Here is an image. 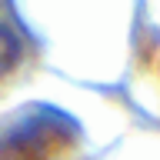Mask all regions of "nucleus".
Segmentation results:
<instances>
[{
	"label": "nucleus",
	"instance_id": "1",
	"mask_svg": "<svg viewBox=\"0 0 160 160\" xmlns=\"http://www.w3.org/2000/svg\"><path fill=\"white\" fill-rule=\"evenodd\" d=\"M77 140L73 120L57 110H40L23 117L0 140V160H53Z\"/></svg>",
	"mask_w": 160,
	"mask_h": 160
},
{
	"label": "nucleus",
	"instance_id": "2",
	"mask_svg": "<svg viewBox=\"0 0 160 160\" xmlns=\"http://www.w3.org/2000/svg\"><path fill=\"white\" fill-rule=\"evenodd\" d=\"M23 60V40L17 37V30L0 20V80L10 77Z\"/></svg>",
	"mask_w": 160,
	"mask_h": 160
}]
</instances>
